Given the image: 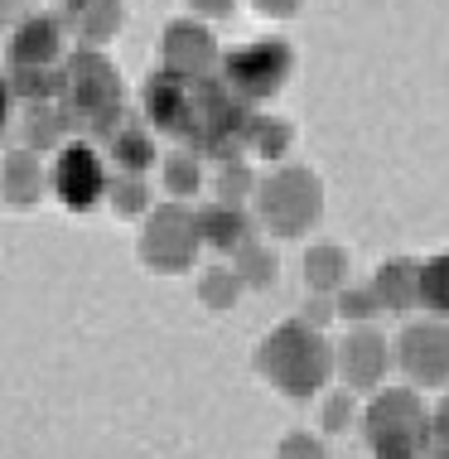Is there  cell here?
<instances>
[{
	"label": "cell",
	"instance_id": "44dd1931",
	"mask_svg": "<svg viewBox=\"0 0 449 459\" xmlns=\"http://www.w3.org/2000/svg\"><path fill=\"white\" fill-rule=\"evenodd\" d=\"M237 295H242V276H237V271H208V276L198 281V300L213 309V315H228L237 305Z\"/></svg>",
	"mask_w": 449,
	"mask_h": 459
},
{
	"label": "cell",
	"instance_id": "d4e9b609",
	"mask_svg": "<svg viewBox=\"0 0 449 459\" xmlns=\"http://www.w3.org/2000/svg\"><path fill=\"white\" fill-rule=\"evenodd\" d=\"M165 184H169L174 198L198 194V160H194V155H174L169 165H165Z\"/></svg>",
	"mask_w": 449,
	"mask_h": 459
},
{
	"label": "cell",
	"instance_id": "d6986e66",
	"mask_svg": "<svg viewBox=\"0 0 449 459\" xmlns=\"http://www.w3.org/2000/svg\"><path fill=\"white\" fill-rule=\"evenodd\" d=\"M73 20H78L82 39H107L121 24V0H73Z\"/></svg>",
	"mask_w": 449,
	"mask_h": 459
},
{
	"label": "cell",
	"instance_id": "8992f818",
	"mask_svg": "<svg viewBox=\"0 0 449 459\" xmlns=\"http://www.w3.org/2000/svg\"><path fill=\"white\" fill-rule=\"evenodd\" d=\"M64 97H68V107L92 121L97 131L121 117V78L102 54H92V48H82V54L68 58V92Z\"/></svg>",
	"mask_w": 449,
	"mask_h": 459
},
{
	"label": "cell",
	"instance_id": "5b68a950",
	"mask_svg": "<svg viewBox=\"0 0 449 459\" xmlns=\"http://www.w3.org/2000/svg\"><path fill=\"white\" fill-rule=\"evenodd\" d=\"M290 73H295V54L285 39H256V44H242L222 58V82H228L246 107L276 97Z\"/></svg>",
	"mask_w": 449,
	"mask_h": 459
},
{
	"label": "cell",
	"instance_id": "3957f363",
	"mask_svg": "<svg viewBox=\"0 0 449 459\" xmlns=\"http://www.w3.org/2000/svg\"><path fill=\"white\" fill-rule=\"evenodd\" d=\"M256 213H261V228L276 232V238H305L324 218L319 175L305 165H285L276 175H266L256 184Z\"/></svg>",
	"mask_w": 449,
	"mask_h": 459
},
{
	"label": "cell",
	"instance_id": "9a60e30c",
	"mask_svg": "<svg viewBox=\"0 0 449 459\" xmlns=\"http://www.w3.org/2000/svg\"><path fill=\"white\" fill-rule=\"evenodd\" d=\"M305 281L315 295H339L348 285V252L339 242H315L305 252Z\"/></svg>",
	"mask_w": 449,
	"mask_h": 459
},
{
	"label": "cell",
	"instance_id": "603a6c76",
	"mask_svg": "<svg viewBox=\"0 0 449 459\" xmlns=\"http://www.w3.org/2000/svg\"><path fill=\"white\" fill-rule=\"evenodd\" d=\"M246 145H252L256 155L276 160V155H285V145H290V126H285V121L252 117V131H246Z\"/></svg>",
	"mask_w": 449,
	"mask_h": 459
},
{
	"label": "cell",
	"instance_id": "f1b7e54d",
	"mask_svg": "<svg viewBox=\"0 0 449 459\" xmlns=\"http://www.w3.org/2000/svg\"><path fill=\"white\" fill-rule=\"evenodd\" d=\"M333 315H339V300H329V295H315V300L305 305V315H299V319H309V325L319 329V325H329Z\"/></svg>",
	"mask_w": 449,
	"mask_h": 459
},
{
	"label": "cell",
	"instance_id": "ffe728a7",
	"mask_svg": "<svg viewBox=\"0 0 449 459\" xmlns=\"http://www.w3.org/2000/svg\"><path fill=\"white\" fill-rule=\"evenodd\" d=\"M44 189V179H39V165H34L24 151H15L5 160V198L10 204H34Z\"/></svg>",
	"mask_w": 449,
	"mask_h": 459
},
{
	"label": "cell",
	"instance_id": "4316f807",
	"mask_svg": "<svg viewBox=\"0 0 449 459\" xmlns=\"http://www.w3.org/2000/svg\"><path fill=\"white\" fill-rule=\"evenodd\" d=\"M276 459H329V455H324V440L319 436H309V430H290V436L281 440Z\"/></svg>",
	"mask_w": 449,
	"mask_h": 459
},
{
	"label": "cell",
	"instance_id": "52a82bcc",
	"mask_svg": "<svg viewBox=\"0 0 449 459\" xmlns=\"http://www.w3.org/2000/svg\"><path fill=\"white\" fill-rule=\"evenodd\" d=\"M396 368L410 387L449 392V319H416L396 339Z\"/></svg>",
	"mask_w": 449,
	"mask_h": 459
},
{
	"label": "cell",
	"instance_id": "ac0fdd59",
	"mask_svg": "<svg viewBox=\"0 0 449 459\" xmlns=\"http://www.w3.org/2000/svg\"><path fill=\"white\" fill-rule=\"evenodd\" d=\"M111 160L121 165V175H141V169H150V160H155V145H150L145 131L117 126V135H111Z\"/></svg>",
	"mask_w": 449,
	"mask_h": 459
},
{
	"label": "cell",
	"instance_id": "ba28073f",
	"mask_svg": "<svg viewBox=\"0 0 449 459\" xmlns=\"http://www.w3.org/2000/svg\"><path fill=\"white\" fill-rule=\"evenodd\" d=\"M48 189H54V198L68 208V213H87V208H97L107 198L102 155H97L87 141H68L64 151L54 155V165H48Z\"/></svg>",
	"mask_w": 449,
	"mask_h": 459
},
{
	"label": "cell",
	"instance_id": "83f0119b",
	"mask_svg": "<svg viewBox=\"0 0 449 459\" xmlns=\"http://www.w3.org/2000/svg\"><path fill=\"white\" fill-rule=\"evenodd\" d=\"M353 396L358 392H333L329 402H324V430H329V436H339V430L353 426Z\"/></svg>",
	"mask_w": 449,
	"mask_h": 459
},
{
	"label": "cell",
	"instance_id": "8fae6325",
	"mask_svg": "<svg viewBox=\"0 0 449 459\" xmlns=\"http://www.w3.org/2000/svg\"><path fill=\"white\" fill-rule=\"evenodd\" d=\"M165 68L174 78H208L213 73V39L198 24H169L165 30Z\"/></svg>",
	"mask_w": 449,
	"mask_h": 459
},
{
	"label": "cell",
	"instance_id": "4dcf8cb0",
	"mask_svg": "<svg viewBox=\"0 0 449 459\" xmlns=\"http://www.w3.org/2000/svg\"><path fill=\"white\" fill-rule=\"evenodd\" d=\"M194 5L203 10V15H218V20H222V15L232 10V0H194Z\"/></svg>",
	"mask_w": 449,
	"mask_h": 459
},
{
	"label": "cell",
	"instance_id": "7c38bea8",
	"mask_svg": "<svg viewBox=\"0 0 449 459\" xmlns=\"http://www.w3.org/2000/svg\"><path fill=\"white\" fill-rule=\"evenodd\" d=\"M198 232H203V247H213V252H242L246 242H252V222L237 204H208L198 208Z\"/></svg>",
	"mask_w": 449,
	"mask_h": 459
},
{
	"label": "cell",
	"instance_id": "4fadbf2b",
	"mask_svg": "<svg viewBox=\"0 0 449 459\" xmlns=\"http://www.w3.org/2000/svg\"><path fill=\"white\" fill-rule=\"evenodd\" d=\"M372 290H377L386 315H406L410 305H420V262H402V256L382 262L372 276Z\"/></svg>",
	"mask_w": 449,
	"mask_h": 459
},
{
	"label": "cell",
	"instance_id": "e0dca14e",
	"mask_svg": "<svg viewBox=\"0 0 449 459\" xmlns=\"http://www.w3.org/2000/svg\"><path fill=\"white\" fill-rule=\"evenodd\" d=\"M276 252H271V247H261L256 238L242 247V252H237V276H242V285H252V290H271V285H276Z\"/></svg>",
	"mask_w": 449,
	"mask_h": 459
},
{
	"label": "cell",
	"instance_id": "5bb4252c",
	"mask_svg": "<svg viewBox=\"0 0 449 459\" xmlns=\"http://www.w3.org/2000/svg\"><path fill=\"white\" fill-rule=\"evenodd\" d=\"M64 34H58V20L48 15H34L24 20L15 30V44H10V54H15V68H54L58 64V44Z\"/></svg>",
	"mask_w": 449,
	"mask_h": 459
},
{
	"label": "cell",
	"instance_id": "9c48e42d",
	"mask_svg": "<svg viewBox=\"0 0 449 459\" xmlns=\"http://www.w3.org/2000/svg\"><path fill=\"white\" fill-rule=\"evenodd\" d=\"M333 363H339V377L348 392H372V387H382L386 368H392V343L372 325H353V333L339 343Z\"/></svg>",
	"mask_w": 449,
	"mask_h": 459
},
{
	"label": "cell",
	"instance_id": "30bf717a",
	"mask_svg": "<svg viewBox=\"0 0 449 459\" xmlns=\"http://www.w3.org/2000/svg\"><path fill=\"white\" fill-rule=\"evenodd\" d=\"M145 111H150V121H155V131L189 141L194 135V82L174 78L169 68L155 73V78L145 82Z\"/></svg>",
	"mask_w": 449,
	"mask_h": 459
},
{
	"label": "cell",
	"instance_id": "7a4b0ae2",
	"mask_svg": "<svg viewBox=\"0 0 449 459\" xmlns=\"http://www.w3.org/2000/svg\"><path fill=\"white\" fill-rule=\"evenodd\" d=\"M363 436L372 459H420L430 445V411L416 396V387H386L367 402Z\"/></svg>",
	"mask_w": 449,
	"mask_h": 459
},
{
	"label": "cell",
	"instance_id": "277c9868",
	"mask_svg": "<svg viewBox=\"0 0 449 459\" xmlns=\"http://www.w3.org/2000/svg\"><path fill=\"white\" fill-rule=\"evenodd\" d=\"M198 247H203V232H198V213H189L184 204H165L145 218L141 232V262L155 271V276H174V271H189L198 262Z\"/></svg>",
	"mask_w": 449,
	"mask_h": 459
},
{
	"label": "cell",
	"instance_id": "484cf974",
	"mask_svg": "<svg viewBox=\"0 0 449 459\" xmlns=\"http://www.w3.org/2000/svg\"><path fill=\"white\" fill-rule=\"evenodd\" d=\"M246 194H252V175L228 160V165H222V175H218V198H222V204H237V208H242Z\"/></svg>",
	"mask_w": 449,
	"mask_h": 459
},
{
	"label": "cell",
	"instance_id": "f546056e",
	"mask_svg": "<svg viewBox=\"0 0 449 459\" xmlns=\"http://www.w3.org/2000/svg\"><path fill=\"white\" fill-rule=\"evenodd\" d=\"M252 5L261 10V15H295L299 0H252Z\"/></svg>",
	"mask_w": 449,
	"mask_h": 459
},
{
	"label": "cell",
	"instance_id": "6da1fadb",
	"mask_svg": "<svg viewBox=\"0 0 449 459\" xmlns=\"http://www.w3.org/2000/svg\"><path fill=\"white\" fill-rule=\"evenodd\" d=\"M329 368H333V353H329V339L309 325V319H285L261 339L256 349V372L271 382L281 396H315L324 382H329Z\"/></svg>",
	"mask_w": 449,
	"mask_h": 459
},
{
	"label": "cell",
	"instance_id": "2e32d148",
	"mask_svg": "<svg viewBox=\"0 0 449 459\" xmlns=\"http://www.w3.org/2000/svg\"><path fill=\"white\" fill-rule=\"evenodd\" d=\"M420 305L435 319H449V252L420 262Z\"/></svg>",
	"mask_w": 449,
	"mask_h": 459
},
{
	"label": "cell",
	"instance_id": "cb8c5ba5",
	"mask_svg": "<svg viewBox=\"0 0 449 459\" xmlns=\"http://www.w3.org/2000/svg\"><path fill=\"white\" fill-rule=\"evenodd\" d=\"M111 208H117L121 218L145 213V208H150V189L141 184V175H121L117 184H111Z\"/></svg>",
	"mask_w": 449,
	"mask_h": 459
},
{
	"label": "cell",
	"instance_id": "7402d4cb",
	"mask_svg": "<svg viewBox=\"0 0 449 459\" xmlns=\"http://www.w3.org/2000/svg\"><path fill=\"white\" fill-rule=\"evenodd\" d=\"M333 300H339V315H343V319H353V325H367V319L386 315L372 285H343V290L333 295Z\"/></svg>",
	"mask_w": 449,
	"mask_h": 459
}]
</instances>
